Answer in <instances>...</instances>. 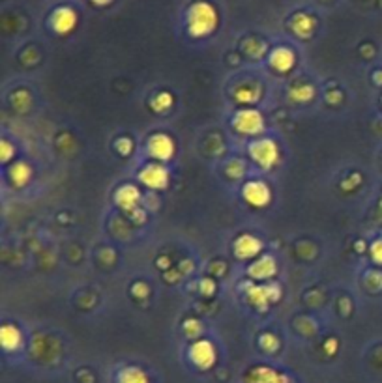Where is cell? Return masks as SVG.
Returning a JSON list of instances; mask_svg holds the SVG:
<instances>
[{"mask_svg":"<svg viewBox=\"0 0 382 383\" xmlns=\"http://www.w3.org/2000/svg\"><path fill=\"white\" fill-rule=\"evenodd\" d=\"M218 27V13L212 4L199 0L187 11V30L193 38H204Z\"/></svg>","mask_w":382,"mask_h":383,"instance_id":"obj_1","label":"cell"},{"mask_svg":"<svg viewBox=\"0 0 382 383\" xmlns=\"http://www.w3.org/2000/svg\"><path fill=\"white\" fill-rule=\"evenodd\" d=\"M249 157L261 168H272L279 161V148L272 139H257L249 145Z\"/></svg>","mask_w":382,"mask_h":383,"instance_id":"obj_2","label":"cell"},{"mask_svg":"<svg viewBox=\"0 0 382 383\" xmlns=\"http://www.w3.org/2000/svg\"><path fill=\"white\" fill-rule=\"evenodd\" d=\"M232 128L240 135H244V137H257V135L263 133L264 118L255 109H242V111L235 114Z\"/></svg>","mask_w":382,"mask_h":383,"instance_id":"obj_3","label":"cell"},{"mask_svg":"<svg viewBox=\"0 0 382 383\" xmlns=\"http://www.w3.org/2000/svg\"><path fill=\"white\" fill-rule=\"evenodd\" d=\"M146 150L156 161L167 163L174 156V142L169 135L156 133L152 135L148 142H146Z\"/></svg>","mask_w":382,"mask_h":383,"instance_id":"obj_4","label":"cell"},{"mask_svg":"<svg viewBox=\"0 0 382 383\" xmlns=\"http://www.w3.org/2000/svg\"><path fill=\"white\" fill-rule=\"evenodd\" d=\"M190 357L191 361L195 363L197 368L206 370V368L213 367L218 356H216V348L212 346V342H208V340H197L190 348Z\"/></svg>","mask_w":382,"mask_h":383,"instance_id":"obj_5","label":"cell"},{"mask_svg":"<svg viewBox=\"0 0 382 383\" xmlns=\"http://www.w3.org/2000/svg\"><path fill=\"white\" fill-rule=\"evenodd\" d=\"M242 194L249 206L253 208H264L268 204L272 194H270V187L264 182H258V180H253V182H247L242 189Z\"/></svg>","mask_w":382,"mask_h":383,"instance_id":"obj_6","label":"cell"},{"mask_svg":"<svg viewBox=\"0 0 382 383\" xmlns=\"http://www.w3.org/2000/svg\"><path fill=\"white\" fill-rule=\"evenodd\" d=\"M139 180L150 189H165L169 185V173L163 165H146L139 173Z\"/></svg>","mask_w":382,"mask_h":383,"instance_id":"obj_7","label":"cell"},{"mask_svg":"<svg viewBox=\"0 0 382 383\" xmlns=\"http://www.w3.org/2000/svg\"><path fill=\"white\" fill-rule=\"evenodd\" d=\"M75 22H77V15L72 8H58L51 15V27L55 28V32L58 34L72 32L75 28Z\"/></svg>","mask_w":382,"mask_h":383,"instance_id":"obj_8","label":"cell"},{"mask_svg":"<svg viewBox=\"0 0 382 383\" xmlns=\"http://www.w3.org/2000/svg\"><path fill=\"white\" fill-rule=\"evenodd\" d=\"M247 297L251 301L253 305L263 309L270 303V301H275L279 297V288L275 284H268V286H253V288L247 290Z\"/></svg>","mask_w":382,"mask_h":383,"instance_id":"obj_9","label":"cell"},{"mask_svg":"<svg viewBox=\"0 0 382 383\" xmlns=\"http://www.w3.org/2000/svg\"><path fill=\"white\" fill-rule=\"evenodd\" d=\"M263 250V243H261V239H257L255 236H249V234H244L240 238L236 239L235 243V255L238 258H255L258 256V253Z\"/></svg>","mask_w":382,"mask_h":383,"instance_id":"obj_10","label":"cell"},{"mask_svg":"<svg viewBox=\"0 0 382 383\" xmlns=\"http://www.w3.org/2000/svg\"><path fill=\"white\" fill-rule=\"evenodd\" d=\"M294 64H296V56L289 47H277L270 53V66L274 67L275 72H291Z\"/></svg>","mask_w":382,"mask_h":383,"instance_id":"obj_11","label":"cell"},{"mask_svg":"<svg viewBox=\"0 0 382 383\" xmlns=\"http://www.w3.org/2000/svg\"><path fill=\"white\" fill-rule=\"evenodd\" d=\"M275 271H277V266H275V260L272 256H261L247 269L249 277L255 278V281H268L270 277H274Z\"/></svg>","mask_w":382,"mask_h":383,"instance_id":"obj_12","label":"cell"},{"mask_svg":"<svg viewBox=\"0 0 382 383\" xmlns=\"http://www.w3.org/2000/svg\"><path fill=\"white\" fill-rule=\"evenodd\" d=\"M114 200H117L118 208H122L124 211H131V210H137V204H139L140 200V193L137 187H133V185H122L120 189L117 191V196H114Z\"/></svg>","mask_w":382,"mask_h":383,"instance_id":"obj_13","label":"cell"},{"mask_svg":"<svg viewBox=\"0 0 382 383\" xmlns=\"http://www.w3.org/2000/svg\"><path fill=\"white\" fill-rule=\"evenodd\" d=\"M0 342H2V348L8 351H15L21 348L22 344V335L21 331L15 328V325H4L0 329Z\"/></svg>","mask_w":382,"mask_h":383,"instance_id":"obj_14","label":"cell"},{"mask_svg":"<svg viewBox=\"0 0 382 383\" xmlns=\"http://www.w3.org/2000/svg\"><path fill=\"white\" fill-rule=\"evenodd\" d=\"M292 30L300 38H309L315 30V21L309 15H305V13H298L292 19Z\"/></svg>","mask_w":382,"mask_h":383,"instance_id":"obj_15","label":"cell"},{"mask_svg":"<svg viewBox=\"0 0 382 383\" xmlns=\"http://www.w3.org/2000/svg\"><path fill=\"white\" fill-rule=\"evenodd\" d=\"M279 374L272 370L268 367H257L253 368L249 376H247V383H275Z\"/></svg>","mask_w":382,"mask_h":383,"instance_id":"obj_16","label":"cell"},{"mask_svg":"<svg viewBox=\"0 0 382 383\" xmlns=\"http://www.w3.org/2000/svg\"><path fill=\"white\" fill-rule=\"evenodd\" d=\"M118 383H148V376L140 368L126 367L118 372Z\"/></svg>","mask_w":382,"mask_h":383,"instance_id":"obj_17","label":"cell"},{"mask_svg":"<svg viewBox=\"0 0 382 383\" xmlns=\"http://www.w3.org/2000/svg\"><path fill=\"white\" fill-rule=\"evenodd\" d=\"M235 98L242 105H251V103H255L261 98V90L257 86H240L235 92Z\"/></svg>","mask_w":382,"mask_h":383,"instance_id":"obj_18","label":"cell"},{"mask_svg":"<svg viewBox=\"0 0 382 383\" xmlns=\"http://www.w3.org/2000/svg\"><path fill=\"white\" fill-rule=\"evenodd\" d=\"M10 176H11V182L21 187V185L28 184V180H30V168H28L25 163H17V165L11 167Z\"/></svg>","mask_w":382,"mask_h":383,"instance_id":"obj_19","label":"cell"},{"mask_svg":"<svg viewBox=\"0 0 382 383\" xmlns=\"http://www.w3.org/2000/svg\"><path fill=\"white\" fill-rule=\"evenodd\" d=\"M291 100L298 101V103H308L315 98V88L309 86V84H303V86H296V88L291 90Z\"/></svg>","mask_w":382,"mask_h":383,"instance_id":"obj_20","label":"cell"},{"mask_svg":"<svg viewBox=\"0 0 382 383\" xmlns=\"http://www.w3.org/2000/svg\"><path fill=\"white\" fill-rule=\"evenodd\" d=\"M171 105H173V98H171V94H167V92H162V94H157L156 98L152 100V109L157 112L167 111Z\"/></svg>","mask_w":382,"mask_h":383,"instance_id":"obj_21","label":"cell"},{"mask_svg":"<svg viewBox=\"0 0 382 383\" xmlns=\"http://www.w3.org/2000/svg\"><path fill=\"white\" fill-rule=\"evenodd\" d=\"M261 346H263L264 351H275L277 348H279V342H277V339H275L274 335H263L261 337Z\"/></svg>","mask_w":382,"mask_h":383,"instance_id":"obj_22","label":"cell"},{"mask_svg":"<svg viewBox=\"0 0 382 383\" xmlns=\"http://www.w3.org/2000/svg\"><path fill=\"white\" fill-rule=\"evenodd\" d=\"M371 258L376 264H382V239H376L375 243L371 245Z\"/></svg>","mask_w":382,"mask_h":383,"instance_id":"obj_23","label":"cell"},{"mask_svg":"<svg viewBox=\"0 0 382 383\" xmlns=\"http://www.w3.org/2000/svg\"><path fill=\"white\" fill-rule=\"evenodd\" d=\"M10 154H13V148L10 146V142L2 140V161H8L10 159Z\"/></svg>","mask_w":382,"mask_h":383,"instance_id":"obj_24","label":"cell"},{"mask_svg":"<svg viewBox=\"0 0 382 383\" xmlns=\"http://www.w3.org/2000/svg\"><path fill=\"white\" fill-rule=\"evenodd\" d=\"M275 383H292V382L286 378V376H281L279 374V376H277V379H275Z\"/></svg>","mask_w":382,"mask_h":383,"instance_id":"obj_25","label":"cell"},{"mask_svg":"<svg viewBox=\"0 0 382 383\" xmlns=\"http://www.w3.org/2000/svg\"><path fill=\"white\" fill-rule=\"evenodd\" d=\"M92 2H94V4L105 6V4H109V2H111V0H92Z\"/></svg>","mask_w":382,"mask_h":383,"instance_id":"obj_26","label":"cell"}]
</instances>
